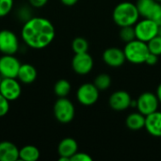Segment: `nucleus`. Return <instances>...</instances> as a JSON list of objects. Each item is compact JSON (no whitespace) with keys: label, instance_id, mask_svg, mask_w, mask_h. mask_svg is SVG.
Returning <instances> with one entry per match:
<instances>
[{"label":"nucleus","instance_id":"obj_36","mask_svg":"<svg viewBox=\"0 0 161 161\" xmlns=\"http://www.w3.org/2000/svg\"><path fill=\"white\" fill-rule=\"evenodd\" d=\"M1 80H2V77H1V75H0V83H1Z\"/></svg>","mask_w":161,"mask_h":161},{"label":"nucleus","instance_id":"obj_6","mask_svg":"<svg viewBox=\"0 0 161 161\" xmlns=\"http://www.w3.org/2000/svg\"><path fill=\"white\" fill-rule=\"evenodd\" d=\"M19 46V40L14 32L8 29L0 30V52L3 55H15Z\"/></svg>","mask_w":161,"mask_h":161},{"label":"nucleus","instance_id":"obj_5","mask_svg":"<svg viewBox=\"0 0 161 161\" xmlns=\"http://www.w3.org/2000/svg\"><path fill=\"white\" fill-rule=\"evenodd\" d=\"M136 38L144 42H148L154 37L158 35L159 25L155 23L153 20L144 18L141 21H138L135 25Z\"/></svg>","mask_w":161,"mask_h":161},{"label":"nucleus","instance_id":"obj_3","mask_svg":"<svg viewBox=\"0 0 161 161\" xmlns=\"http://www.w3.org/2000/svg\"><path fill=\"white\" fill-rule=\"evenodd\" d=\"M126 60L133 64L145 63L148 55L150 54L147 42L140 41L138 39L129 42L124 48Z\"/></svg>","mask_w":161,"mask_h":161},{"label":"nucleus","instance_id":"obj_9","mask_svg":"<svg viewBox=\"0 0 161 161\" xmlns=\"http://www.w3.org/2000/svg\"><path fill=\"white\" fill-rule=\"evenodd\" d=\"M158 98L157 94H154L151 92H145L142 93L137 99V108L139 112L147 116L158 110Z\"/></svg>","mask_w":161,"mask_h":161},{"label":"nucleus","instance_id":"obj_26","mask_svg":"<svg viewBox=\"0 0 161 161\" xmlns=\"http://www.w3.org/2000/svg\"><path fill=\"white\" fill-rule=\"evenodd\" d=\"M13 0H0V18L7 16L13 8Z\"/></svg>","mask_w":161,"mask_h":161},{"label":"nucleus","instance_id":"obj_11","mask_svg":"<svg viewBox=\"0 0 161 161\" xmlns=\"http://www.w3.org/2000/svg\"><path fill=\"white\" fill-rule=\"evenodd\" d=\"M72 67L78 75H88L93 68V58L88 52L75 54L72 59Z\"/></svg>","mask_w":161,"mask_h":161},{"label":"nucleus","instance_id":"obj_4","mask_svg":"<svg viewBox=\"0 0 161 161\" xmlns=\"http://www.w3.org/2000/svg\"><path fill=\"white\" fill-rule=\"evenodd\" d=\"M74 104L66 97H59L54 105V115L58 122L68 124L75 118Z\"/></svg>","mask_w":161,"mask_h":161},{"label":"nucleus","instance_id":"obj_27","mask_svg":"<svg viewBox=\"0 0 161 161\" xmlns=\"http://www.w3.org/2000/svg\"><path fill=\"white\" fill-rule=\"evenodd\" d=\"M148 19L153 20L158 25H161V3L157 2L156 6L154 7L150 15L148 16Z\"/></svg>","mask_w":161,"mask_h":161},{"label":"nucleus","instance_id":"obj_20","mask_svg":"<svg viewBox=\"0 0 161 161\" xmlns=\"http://www.w3.org/2000/svg\"><path fill=\"white\" fill-rule=\"evenodd\" d=\"M157 2L158 1L156 0H138L136 6L139 10L140 16H142L143 18H148Z\"/></svg>","mask_w":161,"mask_h":161},{"label":"nucleus","instance_id":"obj_19","mask_svg":"<svg viewBox=\"0 0 161 161\" xmlns=\"http://www.w3.org/2000/svg\"><path fill=\"white\" fill-rule=\"evenodd\" d=\"M40 151L36 146L25 145L19 149V159L24 161H36L40 158Z\"/></svg>","mask_w":161,"mask_h":161},{"label":"nucleus","instance_id":"obj_25","mask_svg":"<svg viewBox=\"0 0 161 161\" xmlns=\"http://www.w3.org/2000/svg\"><path fill=\"white\" fill-rule=\"evenodd\" d=\"M148 48L150 53L155 54L157 56H160L161 55V37L159 35H157L156 37H154L152 40H150L147 42Z\"/></svg>","mask_w":161,"mask_h":161},{"label":"nucleus","instance_id":"obj_14","mask_svg":"<svg viewBox=\"0 0 161 161\" xmlns=\"http://www.w3.org/2000/svg\"><path fill=\"white\" fill-rule=\"evenodd\" d=\"M77 150L78 144L75 140L72 138L63 139L58 146V153L59 155L58 160L71 161V158L77 152Z\"/></svg>","mask_w":161,"mask_h":161},{"label":"nucleus","instance_id":"obj_2","mask_svg":"<svg viewBox=\"0 0 161 161\" xmlns=\"http://www.w3.org/2000/svg\"><path fill=\"white\" fill-rule=\"evenodd\" d=\"M140 13L136 4L131 2L119 3L113 9L112 18L116 25L120 27L127 25H135L139 21Z\"/></svg>","mask_w":161,"mask_h":161},{"label":"nucleus","instance_id":"obj_35","mask_svg":"<svg viewBox=\"0 0 161 161\" xmlns=\"http://www.w3.org/2000/svg\"><path fill=\"white\" fill-rule=\"evenodd\" d=\"M156 1H158V2H159V3H161V0H156Z\"/></svg>","mask_w":161,"mask_h":161},{"label":"nucleus","instance_id":"obj_29","mask_svg":"<svg viewBox=\"0 0 161 161\" xmlns=\"http://www.w3.org/2000/svg\"><path fill=\"white\" fill-rule=\"evenodd\" d=\"M92 158L86 153H78L76 152L72 158L71 161H92Z\"/></svg>","mask_w":161,"mask_h":161},{"label":"nucleus","instance_id":"obj_15","mask_svg":"<svg viewBox=\"0 0 161 161\" xmlns=\"http://www.w3.org/2000/svg\"><path fill=\"white\" fill-rule=\"evenodd\" d=\"M147 132L157 138L161 137V112L155 111L145 116V126Z\"/></svg>","mask_w":161,"mask_h":161},{"label":"nucleus","instance_id":"obj_10","mask_svg":"<svg viewBox=\"0 0 161 161\" xmlns=\"http://www.w3.org/2000/svg\"><path fill=\"white\" fill-rule=\"evenodd\" d=\"M0 93L9 102L17 100L22 93L20 82L16 78H2L0 83Z\"/></svg>","mask_w":161,"mask_h":161},{"label":"nucleus","instance_id":"obj_23","mask_svg":"<svg viewBox=\"0 0 161 161\" xmlns=\"http://www.w3.org/2000/svg\"><path fill=\"white\" fill-rule=\"evenodd\" d=\"M93 84L99 91H106L111 85V78L107 74H100L95 77Z\"/></svg>","mask_w":161,"mask_h":161},{"label":"nucleus","instance_id":"obj_24","mask_svg":"<svg viewBox=\"0 0 161 161\" xmlns=\"http://www.w3.org/2000/svg\"><path fill=\"white\" fill-rule=\"evenodd\" d=\"M120 38L125 43L136 40L137 38H136L135 27L133 25H127V26L121 27V30H120Z\"/></svg>","mask_w":161,"mask_h":161},{"label":"nucleus","instance_id":"obj_33","mask_svg":"<svg viewBox=\"0 0 161 161\" xmlns=\"http://www.w3.org/2000/svg\"><path fill=\"white\" fill-rule=\"evenodd\" d=\"M157 96L158 98V101L159 103H161V83L158 85V89H157Z\"/></svg>","mask_w":161,"mask_h":161},{"label":"nucleus","instance_id":"obj_34","mask_svg":"<svg viewBox=\"0 0 161 161\" xmlns=\"http://www.w3.org/2000/svg\"><path fill=\"white\" fill-rule=\"evenodd\" d=\"M158 35L161 37V25H159V27H158Z\"/></svg>","mask_w":161,"mask_h":161},{"label":"nucleus","instance_id":"obj_21","mask_svg":"<svg viewBox=\"0 0 161 161\" xmlns=\"http://www.w3.org/2000/svg\"><path fill=\"white\" fill-rule=\"evenodd\" d=\"M55 94L59 97H66L71 92V84L66 79H60L56 82L54 86Z\"/></svg>","mask_w":161,"mask_h":161},{"label":"nucleus","instance_id":"obj_31","mask_svg":"<svg viewBox=\"0 0 161 161\" xmlns=\"http://www.w3.org/2000/svg\"><path fill=\"white\" fill-rule=\"evenodd\" d=\"M29 4L34 8H42L48 2V0H28Z\"/></svg>","mask_w":161,"mask_h":161},{"label":"nucleus","instance_id":"obj_7","mask_svg":"<svg viewBox=\"0 0 161 161\" xmlns=\"http://www.w3.org/2000/svg\"><path fill=\"white\" fill-rule=\"evenodd\" d=\"M21 66L19 59L14 55H3L0 57V75L2 78H17Z\"/></svg>","mask_w":161,"mask_h":161},{"label":"nucleus","instance_id":"obj_1","mask_svg":"<svg viewBox=\"0 0 161 161\" xmlns=\"http://www.w3.org/2000/svg\"><path fill=\"white\" fill-rule=\"evenodd\" d=\"M21 34L23 41L27 46L33 49H42L54 41L56 30L48 19L32 17L25 21Z\"/></svg>","mask_w":161,"mask_h":161},{"label":"nucleus","instance_id":"obj_28","mask_svg":"<svg viewBox=\"0 0 161 161\" xmlns=\"http://www.w3.org/2000/svg\"><path fill=\"white\" fill-rule=\"evenodd\" d=\"M9 110V101L0 93V118L8 114Z\"/></svg>","mask_w":161,"mask_h":161},{"label":"nucleus","instance_id":"obj_12","mask_svg":"<svg viewBox=\"0 0 161 161\" xmlns=\"http://www.w3.org/2000/svg\"><path fill=\"white\" fill-rule=\"evenodd\" d=\"M131 96L127 92L117 91L110 95L108 103L113 110L123 111L131 107Z\"/></svg>","mask_w":161,"mask_h":161},{"label":"nucleus","instance_id":"obj_8","mask_svg":"<svg viewBox=\"0 0 161 161\" xmlns=\"http://www.w3.org/2000/svg\"><path fill=\"white\" fill-rule=\"evenodd\" d=\"M99 90L92 83L82 84L77 92L76 98L77 101L83 106H92L95 104L99 98Z\"/></svg>","mask_w":161,"mask_h":161},{"label":"nucleus","instance_id":"obj_18","mask_svg":"<svg viewBox=\"0 0 161 161\" xmlns=\"http://www.w3.org/2000/svg\"><path fill=\"white\" fill-rule=\"evenodd\" d=\"M126 126L133 131L141 130L145 126V116L141 112H134L127 116L125 121Z\"/></svg>","mask_w":161,"mask_h":161},{"label":"nucleus","instance_id":"obj_30","mask_svg":"<svg viewBox=\"0 0 161 161\" xmlns=\"http://www.w3.org/2000/svg\"><path fill=\"white\" fill-rule=\"evenodd\" d=\"M158 56L150 53V54L148 55L147 58H146L145 63L148 64V65H150V66H153V65H156V64L158 63Z\"/></svg>","mask_w":161,"mask_h":161},{"label":"nucleus","instance_id":"obj_32","mask_svg":"<svg viewBox=\"0 0 161 161\" xmlns=\"http://www.w3.org/2000/svg\"><path fill=\"white\" fill-rule=\"evenodd\" d=\"M60 1H61V3H62L63 5L68 6V7L74 6V5H75V4L78 2V0H60Z\"/></svg>","mask_w":161,"mask_h":161},{"label":"nucleus","instance_id":"obj_13","mask_svg":"<svg viewBox=\"0 0 161 161\" xmlns=\"http://www.w3.org/2000/svg\"><path fill=\"white\" fill-rule=\"evenodd\" d=\"M103 60L107 65L113 68H117L124 65L126 58L124 50L118 47H110L105 50L103 54Z\"/></svg>","mask_w":161,"mask_h":161},{"label":"nucleus","instance_id":"obj_16","mask_svg":"<svg viewBox=\"0 0 161 161\" xmlns=\"http://www.w3.org/2000/svg\"><path fill=\"white\" fill-rule=\"evenodd\" d=\"M19 160V149L10 142H0V161Z\"/></svg>","mask_w":161,"mask_h":161},{"label":"nucleus","instance_id":"obj_22","mask_svg":"<svg viewBox=\"0 0 161 161\" xmlns=\"http://www.w3.org/2000/svg\"><path fill=\"white\" fill-rule=\"evenodd\" d=\"M72 49L75 54L86 53L89 50V42L85 38L77 37L72 42Z\"/></svg>","mask_w":161,"mask_h":161},{"label":"nucleus","instance_id":"obj_17","mask_svg":"<svg viewBox=\"0 0 161 161\" xmlns=\"http://www.w3.org/2000/svg\"><path fill=\"white\" fill-rule=\"evenodd\" d=\"M37 75L38 73L36 68L29 63H25L21 64L17 78L20 82L24 84H31L37 79Z\"/></svg>","mask_w":161,"mask_h":161}]
</instances>
